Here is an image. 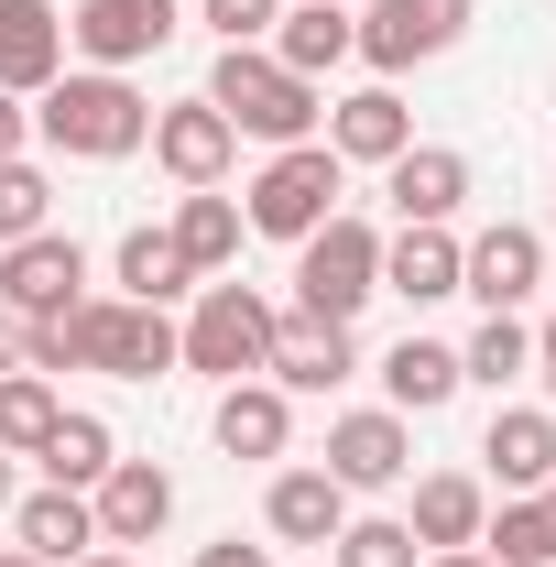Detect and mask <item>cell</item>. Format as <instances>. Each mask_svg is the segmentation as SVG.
<instances>
[{"label":"cell","instance_id":"1","mask_svg":"<svg viewBox=\"0 0 556 567\" xmlns=\"http://www.w3.org/2000/svg\"><path fill=\"white\" fill-rule=\"evenodd\" d=\"M208 110L229 121V132H251V142H317V121H328V99H317L295 66H274L262 44H229V55L208 66Z\"/></svg>","mask_w":556,"mask_h":567},{"label":"cell","instance_id":"2","mask_svg":"<svg viewBox=\"0 0 556 567\" xmlns=\"http://www.w3.org/2000/svg\"><path fill=\"white\" fill-rule=\"evenodd\" d=\"M33 132L55 142V153H87V164H110V153H142V142H153V110H142L132 76L87 66V76H55V87H44Z\"/></svg>","mask_w":556,"mask_h":567},{"label":"cell","instance_id":"3","mask_svg":"<svg viewBox=\"0 0 556 567\" xmlns=\"http://www.w3.org/2000/svg\"><path fill=\"white\" fill-rule=\"evenodd\" d=\"M295 251H306V262H295V295H306V317H328V328H349V317L382 295V240H371V218H328V229H306Z\"/></svg>","mask_w":556,"mask_h":567},{"label":"cell","instance_id":"4","mask_svg":"<svg viewBox=\"0 0 556 567\" xmlns=\"http://www.w3.org/2000/svg\"><path fill=\"white\" fill-rule=\"evenodd\" d=\"M328 218H339V153H328V142H284L274 164L251 175V229L306 240V229H328Z\"/></svg>","mask_w":556,"mask_h":567},{"label":"cell","instance_id":"5","mask_svg":"<svg viewBox=\"0 0 556 567\" xmlns=\"http://www.w3.org/2000/svg\"><path fill=\"white\" fill-rule=\"evenodd\" d=\"M262 350H274V306H262L251 284H208L197 317H186V339H175V360H186V371H218V382L262 371Z\"/></svg>","mask_w":556,"mask_h":567},{"label":"cell","instance_id":"6","mask_svg":"<svg viewBox=\"0 0 556 567\" xmlns=\"http://www.w3.org/2000/svg\"><path fill=\"white\" fill-rule=\"evenodd\" d=\"M66 339H76V371H121V382H153V371H175V328H164V306H66Z\"/></svg>","mask_w":556,"mask_h":567},{"label":"cell","instance_id":"7","mask_svg":"<svg viewBox=\"0 0 556 567\" xmlns=\"http://www.w3.org/2000/svg\"><path fill=\"white\" fill-rule=\"evenodd\" d=\"M470 33V0H371V22H349V55H371V66H415V55H447Z\"/></svg>","mask_w":556,"mask_h":567},{"label":"cell","instance_id":"8","mask_svg":"<svg viewBox=\"0 0 556 567\" xmlns=\"http://www.w3.org/2000/svg\"><path fill=\"white\" fill-rule=\"evenodd\" d=\"M66 44L121 76V66H142V55L175 44V0H76V11H66Z\"/></svg>","mask_w":556,"mask_h":567},{"label":"cell","instance_id":"9","mask_svg":"<svg viewBox=\"0 0 556 567\" xmlns=\"http://www.w3.org/2000/svg\"><path fill=\"white\" fill-rule=\"evenodd\" d=\"M76 284H87V251H76L66 229H33V240L0 251V295H11V317H66V306H87Z\"/></svg>","mask_w":556,"mask_h":567},{"label":"cell","instance_id":"10","mask_svg":"<svg viewBox=\"0 0 556 567\" xmlns=\"http://www.w3.org/2000/svg\"><path fill=\"white\" fill-rule=\"evenodd\" d=\"M382 197H393V218H404V229H447V218H459V197H470V164H459L447 142H404V153L382 164Z\"/></svg>","mask_w":556,"mask_h":567},{"label":"cell","instance_id":"11","mask_svg":"<svg viewBox=\"0 0 556 567\" xmlns=\"http://www.w3.org/2000/svg\"><path fill=\"white\" fill-rule=\"evenodd\" d=\"M535 284H546V240H535V229H513V218H502V229H481V240L459 251V295H481L491 317H513Z\"/></svg>","mask_w":556,"mask_h":567},{"label":"cell","instance_id":"12","mask_svg":"<svg viewBox=\"0 0 556 567\" xmlns=\"http://www.w3.org/2000/svg\"><path fill=\"white\" fill-rule=\"evenodd\" d=\"M99 546H153L164 524H175V481L153 470V458H110V481H99Z\"/></svg>","mask_w":556,"mask_h":567},{"label":"cell","instance_id":"13","mask_svg":"<svg viewBox=\"0 0 556 567\" xmlns=\"http://www.w3.org/2000/svg\"><path fill=\"white\" fill-rule=\"evenodd\" d=\"M55 76H66V11L55 0H0V87L44 99Z\"/></svg>","mask_w":556,"mask_h":567},{"label":"cell","instance_id":"14","mask_svg":"<svg viewBox=\"0 0 556 567\" xmlns=\"http://www.w3.org/2000/svg\"><path fill=\"white\" fill-rule=\"evenodd\" d=\"M153 153H164V175H175V186H218V175H229V153H240V132L218 121L208 99H186V110H153Z\"/></svg>","mask_w":556,"mask_h":567},{"label":"cell","instance_id":"15","mask_svg":"<svg viewBox=\"0 0 556 567\" xmlns=\"http://www.w3.org/2000/svg\"><path fill=\"white\" fill-rule=\"evenodd\" d=\"M404 415H339L328 425V481L339 492H382V481H404Z\"/></svg>","mask_w":556,"mask_h":567},{"label":"cell","instance_id":"16","mask_svg":"<svg viewBox=\"0 0 556 567\" xmlns=\"http://www.w3.org/2000/svg\"><path fill=\"white\" fill-rule=\"evenodd\" d=\"M262 371H274L284 393H328V382H349V328H328V317H274Z\"/></svg>","mask_w":556,"mask_h":567},{"label":"cell","instance_id":"17","mask_svg":"<svg viewBox=\"0 0 556 567\" xmlns=\"http://www.w3.org/2000/svg\"><path fill=\"white\" fill-rule=\"evenodd\" d=\"M404 142H415V121H404V99H393V87H360V99L328 110V153H339V164H393Z\"/></svg>","mask_w":556,"mask_h":567},{"label":"cell","instance_id":"18","mask_svg":"<svg viewBox=\"0 0 556 567\" xmlns=\"http://www.w3.org/2000/svg\"><path fill=\"white\" fill-rule=\"evenodd\" d=\"M262 513H274V535H284V546H339V524H349V492L328 481V470H284Z\"/></svg>","mask_w":556,"mask_h":567},{"label":"cell","instance_id":"19","mask_svg":"<svg viewBox=\"0 0 556 567\" xmlns=\"http://www.w3.org/2000/svg\"><path fill=\"white\" fill-rule=\"evenodd\" d=\"M339 55H349V0H295V11L274 22V66H295L306 87L339 66Z\"/></svg>","mask_w":556,"mask_h":567},{"label":"cell","instance_id":"20","mask_svg":"<svg viewBox=\"0 0 556 567\" xmlns=\"http://www.w3.org/2000/svg\"><path fill=\"white\" fill-rule=\"evenodd\" d=\"M11 524H22V557H44V567H66V557H87V546H99V513H87V492H55V481L22 502Z\"/></svg>","mask_w":556,"mask_h":567},{"label":"cell","instance_id":"21","mask_svg":"<svg viewBox=\"0 0 556 567\" xmlns=\"http://www.w3.org/2000/svg\"><path fill=\"white\" fill-rule=\"evenodd\" d=\"M382 393H393L404 415H436V404L459 393V350H447V339H415V328H404V339L382 350Z\"/></svg>","mask_w":556,"mask_h":567},{"label":"cell","instance_id":"22","mask_svg":"<svg viewBox=\"0 0 556 567\" xmlns=\"http://www.w3.org/2000/svg\"><path fill=\"white\" fill-rule=\"evenodd\" d=\"M481 524H491V502L470 470H436V481H415V546H481Z\"/></svg>","mask_w":556,"mask_h":567},{"label":"cell","instance_id":"23","mask_svg":"<svg viewBox=\"0 0 556 567\" xmlns=\"http://www.w3.org/2000/svg\"><path fill=\"white\" fill-rule=\"evenodd\" d=\"M481 458H491V481H502V492H546V481H556V425H546V415H491Z\"/></svg>","mask_w":556,"mask_h":567},{"label":"cell","instance_id":"24","mask_svg":"<svg viewBox=\"0 0 556 567\" xmlns=\"http://www.w3.org/2000/svg\"><path fill=\"white\" fill-rule=\"evenodd\" d=\"M382 295H404V306L459 295V240H447V229H404V240L382 251Z\"/></svg>","mask_w":556,"mask_h":567},{"label":"cell","instance_id":"25","mask_svg":"<svg viewBox=\"0 0 556 567\" xmlns=\"http://www.w3.org/2000/svg\"><path fill=\"white\" fill-rule=\"evenodd\" d=\"M218 447L229 458H284V393L274 382H229L218 393Z\"/></svg>","mask_w":556,"mask_h":567},{"label":"cell","instance_id":"26","mask_svg":"<svg viewBox=\"0 0 556 567\" xmlns=\"http://www.w3.org/2000/svg\"><path fill=\"white\" fill-rule=\"evenodd\" d=\"M33 458H44L55 492H99V481H110V425L99 415H55V436H44Z\"/></svg>","mask_w":556,"mask_h":567},{"label":"cell","instance_id":"27","mask_svg":"<svg viewBox=\"0 0 556 567\" xmlns=\"http://www.w3.org/2000/svg\"><path fill=\"white\" fill-rule=\"evenodd\" d=\"M175 251H186V274H218V262L240 251V208H229V197H208V186H197V197L175 208Z\"/></svg>","mask_w":556,"mask_h":567},{"label":"cell","instance_id":"28","mask_svg":"<svg viewBox=\"0 0 556 567\" xmlns=\"http://www.w3.org/2000/svg\"><path fill=\"white\" fill-rule=\"evenodd\" d=\"M491 567H556V513L546 502H502V524H481Z\"/></svg>","mask_w":556,"mask_h":567},{"label":"cell","instance_id":"29","mask_svg":"<svg viewBox=\"0 0 556 567\" xmlns=\"http://www.w3.org/2000/svg\"><path fill=\"white\" fill-rule=\"evenodd\" d=\"M121 284H132V306L186 295V251H175V229H132V240H121Z\"/></svg>","mask_w":556,"mask_h":567},{"label":"cell","instance_id":"30","mask_svg":"<svg viewBox=\"0 0 556 567\" xmlns=\"http://www.w3.org/2000/svg\"><path fill=\"white\" fill-rule=\"evenodd\" d=\"M55 415H66V404H55L44 371H0V447H44Z\"/></svg>","mask_w":556,"mask_h":567},{"label":"cell","instance_id":"31","mask_svg":"<svg viewBox=\"0 0 556 567\" xmlns=\"http://www.w3.org/2000/svg\"><path fill=\"white\" fill-rule=\"evenodd\" d=\"M524 360H535V339H524V328H513V317H491L481 339H470V350H459V382H491V393H502V382H513V371H524Z\"/></svg>","mask_w":556,"mask_h":567},{"label":"cell","instance_id":"32","mask_svg":"<svg viewBox=\"0 0 556 567\" xmlns=\"http://www.w3.org/2000/svg\"><path fill=\"white\" fill-rule=\"evenodd\" d=\"M44 208H55V186H44L33 164H0V251H11V240H33Z\"/></svg>","mask_w":556,"mask_h":567},{"label":"cell","instance_id":"33","mask_svg":"<svg viewBox=\"0 0 556 567\" xmlns=\"http://www.w3.org/2000/svg\"><path fill=\"white\" fill-rule=\"evenodd\" d=\"M339 567H415L404 524H339Z\"/></svg>","mask_w":556,"mask_h":567},{"label":"cell","instance_id":"34","mask_svg":"<svg viewBox=\"0 0 556 567\" xmlns=\"http://www.w3.org/2000/svg\"><path fill=\"white\" fill-rule=\"evenodd\" d=\"M197 11L218 22V44H251V33H274V22H284V0H197Z\"/></svg>","mask_w":556,"mask_h":567},{"label":"cell","instance_id":"35","mask_svg":"<svg viewBox=\"0 0 556 567\" xmlns=\"http://www.w3.org/2000/svg\"><path fill=\"white\" fill-rule=\"evenodd\" d=\"M0 164H22V99L0 87Z\"/></svg>","mask_w":556,"mask_h":567},{"label":"cell","instance_id":"36","mask_svg":"<svg viewBox=\"0 0 556 567\" xmlns=\"http://www.w3.org/2000/svg\"><path fill=\"white\" fill-rule=\"evenodd\" d=\"M197 567H274V557H262V546H240V535H229V546H208V557H197Z\"/></svg>","mask_w":556,"mask_h":567},{"label":"cell","instance_id":"37","mask_svg":"<svg viewBox=\"0 0 556 567\" xmlns=\"http://www.w3.org/2000/svg\"><path fill=\"white\" fill-rule=\"evenodd\" d=\"M425 567H491V557H481V546H436Z\"/></svg>","mask_w":556,"mask_h":567},{"label":"cell","instance_id":"38","mask_svg":"<svg viewBox=\"0 0 556 567\" xmlns=\"http://www.w3.org/2000/svg\"><path fill=\"white\" fill-rule=\"evenodd\" d=\"M0 371H22V328L11 317H0Z\"/></svg>","mask_w":556,"mask_h":567},{"label":"cell","instance_id":"39","mask_svg":"<svg viewBox=\"0 0 556 567\" xmlns=\"http://www.w3.org/2000/svg\"><path fill=\"white\" fill-rule=\"evenodd\" d=\"M546 393H556V317H546Z\"/></svg>","mask_w":556,"mask_h":567},{"label":"cell","instance_id":"40","mask_svg":"<svg viewBox=\"0 0 556 567\" xmlns=\"http://www.w3.org/2000/svg\"><path fill=\"white\" fill-rule=\"evenodd\" d=\"M0 567H44V557H22V546H0Z\"/></svg>","mask_w":556,"mask_h":567},{"label":"cell","instance_id":"41","mask_svg":"<svg viewBox=\"0 0 556 567\" xmlns=\"http://www.w3.org/2000/svg\"><path fill=\"white\" fill-rule=\"evenodd\" d=\"M0 502H11V447H0Z\"/></svg>","mask_w":556,"mask_h":567},{"label":"cell","instance_id":"42","mask_svg":"<svg viewBox=\"0 0 556 567\" xmlns=\"http://www.w3.org/2000/svg\"><path fill=\"white\" fill-rule=\"evenodd\" d=\"M76 567H132V557H76Z\"/></svg>","mask_w":556,"mask_h":567},{"label":"cell","instance_id":"43","mask_svg":"<svg viewBox=\"0 0 556 567\" xmlns=\"http://www.w3.org/2000/svg\"><path fill=\"white\" fill-rule=\"evenodd\" d=\"M546 513H556V481H546Z\"/></svg>","mask_w":556,"mask_h":567}]
</instances>
